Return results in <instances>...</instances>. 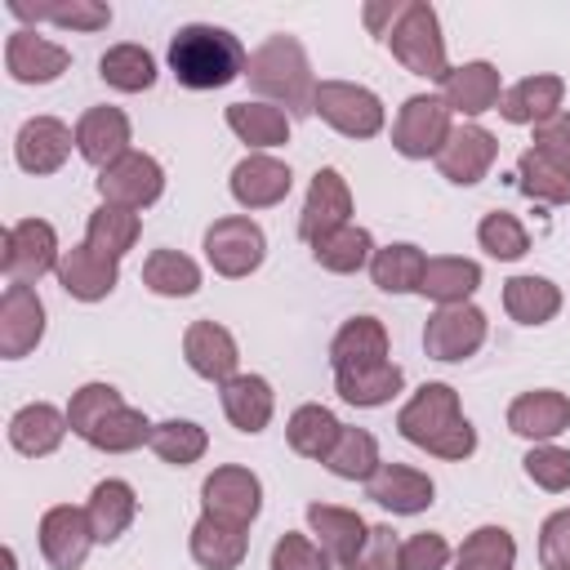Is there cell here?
I'll list each match as a JSON object with an SVG mask.
<instances>
[{
	"mask_svg": "<svg viewBox=\"0 0 570 570\" xmlns=\"http://www.w3.org/2000/svg\"><path fill=\"white\" fill-rule=\"evenodd\" d=\"M67 423L85 445H94L102 454H129L138 445H151V428H156V423H147L142 410L125 405V396L111 383L76 387L67 401Z\"/></svg>",
	"mask_w": 570,
	"mask_h": 570,
	"instance_id": "cell-1",
	"label": "cell"
},
{
	"mask_svg": "<svg viewBox=\"0 0 570 570\" xmlns=\"http://www.w3.org/2000/svg\"><path fill=\"white\" fill-rule=\"evenodd\" d=\"M396 432L436 454V459H468L476 450V428L459 410V392L450 383H423L396 414Z\"/></svg>",
	"mask_w": 570,
	"mask_h": 570,
	"instance_id": "cell-2",
	"label": "cell"
},
{
	"mask_svg": "<svg viewBox=\"0 0 570 570\" xmlns=\"http://www.w3.org/2000/svg\"><path fill=\"white\" fill-rule=\"evenodd\" d=\"M169 71L183 89H223L249 71V53L227 27L187 22L169 40Z\"/></svg>",
	"mask_w": 570,
	"mask_h": 570,
	"instance_id": "cell-3",
	"label": "cell"
},
{
	"mask_svg": "<svg viewBox=\"0 0 570 570\" xmlns=\"http://www.w3.org/2000/svg\"><path fill=\"white\" fill-rule=\"evenodd\" d=\"M249 85L258 94V102L281 107L285 116H312L316 107V76L307 62V49L294 36H267L254 53H249Z\"/></svg>",
	"mask_w": 570,
	"mask_h": 570,
	"instance_id": "cell-4",
	"label": "cell"
},
{
	"mask_svg": "<svg viewBox=\"0 0 570 570\" xmlns=\"http://www.w3.org/2000/svg\"><path fill=\"white\" fill-rule=\"evenodd\" d=\"M387 49H392V58H396L410 76H423V80H436V85L450 76L445 36H441L436 9H432L428 0H405V4H401V18H396L392 31H387Z\"/></svg>",
	"mask_w": 570,
	"mask_h": 570,
	"instance_id": "cell-5",
	"label": "cell"
},
{
	"mask_svg": "<svg viewBox=\"0 0 570 570\" xmlns=\"http://www.w3.org/2000/svg\"><path fill=\"white\" fill-rule=\"evenodd\" d=\"M450 107L445 98L436 94H414L401 102L396 111V125H392V147L405 156V160H428V156H441V147L450 142L454 125H450Z\"/></svg>",
	"mask_w": 570,
	"mask_h": 570,
	"instance_id": "cell-6",
	"label": "cell"
},
{
	"mask_svg": "<svg viewBox=\"0 0 570 570\" xmlns=\"http://www.w3.org/2000/svg\"><path fill=\"white\" fill-rule=\"evenodd\" d=\"M205 258L218 276L227 281H240L249 272H258V263L267 258V236L254 218L245 214H227V218H214L209 232H205Z\"/></svg>",
	"mask_w": 570,
	"mask_h": 570,
	"instance_id": "cell-7",
	"label": "cell"
},
{
	"mask_svg": "<svg viewBox=\"0 0 570 570\" xmlns=\"http://www.w3.org/2000/svg\"><path fill=\"white\" fill-rule=\"evenodd\" d=\"M312 116H321L343 138H374L383 129V102H379V94L365 89V85H352V80H321L316 85Z\"/></svg>",
	"mask_w": 570,
	"mask_h": 570,
	"instance_id": "cell-8",
	"label": "cell"
},
{
	"mask_svg": "<svg viewBox=\"0 0 570 570\" xmlns=\"http://www.w3.org/2000/svg\"><path fill=\"white\" fill-rule=\"evenodd\" d=\"M165 191V169L156 156L147 151H125L116 165L98 169V196L102 205H120V209H147L156 205Z\"/></svg>",
	"mask_w": 570,
	"mask_h": 570,
	"instance_id": "cell-9",
	"label": "cell"
},
{
	"mask_svg": "<svg viewBox=\"0 0 570 570\" xmlns=\"http://www.w3.org/2000/svg\"><path fill=\"white\" fill-rule=\"evenodd\" d=\"M58 232L45 218H22L4 232V276L9 285H36L45 272H58Z\"/></svg>",
	"mask_w": 570,
	"mask_h": 570,
	"instance_id": "cell-10",
	"label": "cell"
},
{
	"mask_svg": "<svg viewBox=\"0 0 570 570\" xmlns=\"http://www.w3.org/2000/svg\"><path fill=\"white\" fill-rule=\"evenodd\" d=\"M490 334V321L481 307L472 303H454V307H436L423 325V352L432 361H468Z\"/></svg>",
	"mask_w": 570,
	"mask_h": 570,
	"instance_id": "cell-11",
	"label": "cell"
},
{
	"mask_svg": "<svg viewBox=\"0 0 570 570\" xmlns=\"http://www.w3.org/2000/svg\"><path fill=\"white\" fill-rule=\"evenodd\" d=\"M200 503H205L209 517L249 530V521H254L258 508H263V485H258V476H254L249 468L223 463V468H214V472L205 476V485H200Z\"/></svg>",
	"mask_w": 570,
	"mask_h": 570,
	"instance_id": "cell-12",
	"label": "cell"
},
{
	"mask_svg": "<svg viewBox=\"0 0 570 570\" xmlns=\"http://www.w3.org/2000/svg\"><path fill=\"white\" fill-rule=\"evenodd\" d=\"M89 548H94V530L85 508L58 503L40 517V557L49 561V570H80Z\"/></svg>",
	"mask_w": 570,
	"mask_h": 570,
	"instance_id": "cell-13",
	"label": "cell"
},
{
	"mask_svg": "<svg viewBox=\"0 0 570 570\" xmlns=\"http://www.w3.org/2000/svg\"><path fill=\"white\" fill-rule=\"evenodd\" d=\"M227 187H232V200L240 209H272V205H281L289 196L294 174H289L285 160H276L267 151H249L245 160H236Z\"/></svg>",
	"mask_w": 570,
	"mask_h": 570,
	"instance_id": "cell-14",
	"label": "cell"
},
{
	"mask_svg": "<svg viewBox=\"0 0 570 570\" xmlns=\"http://www.w3.org/2000/svg\"><path fill=\"white\" fill-rule=\"evenodd\" d=\"M347 214H352V187H347V178L334 165L316 169L312 183H307L303 214H298V236L312 245L316 236H325L334 227H347Z\"/></svg>",
	"mask_w": 570,
	"mask_h": 570,
	"instance_id": "cell-15",
	"label": "cell"
},
{
	"mask_svg": "<svg viewBox=\"0 0 570 570\" xmlns=\"http://www.w3.org/2000/svg\"><path fill=\"white\" fill-rule=\"evenodd\" d=\"M365 499H374L379 508H387L396 517H414L436 503V485L428 472H419L410 463H379V472L365 481Z\"/></svg>",
	"mask_w": 570,
	"mask_h": 570,
	"instance_id": "cell-16",
	"label": "cell"
},
{
	"mask_svg": "<svg viewBox=\"0 0 570 570\" xmlns=\"http://www.w3.org/2000/svg\"><path fill=\"white\" fill-rule=\"evenodd\" d=\"M45 338V303L31 285H9L0 294V356L18 361Z\"/></svg>",
	"mask_w": 570,
	"mask_h": 570,
	"instance_id": "cell-17",
	"label": "cell"
},
{
	"mask_svg": "<svg viewBox=\"0 0 570 570\" xmlns=\"http://www.w3.org/2000/svg\"><path fill=\"white\" fill-rule=\"evenodd\" d=\"M183 356L200 379H209L218 387L227 379H236V365H240V347H236L232 330L218 321H191L183 334Z\"/></svg>",
	"mask_w": 570,
	"mask_h": 570,
	"instance_id": "cell-18",
	"label": "cell"
},
{
	"mask_svg": "<svg viewBox=\"0 0 570 570\" xmlns=\"http://www.w3.org/2000/svg\"><path fill=\"white\" fill-rule=\"evenodd\" d=\"M4 67L18 85H49L71 67V49L36 36L31 27H18L4 45Z\"/></svg>",
	"mask_w": 570,
	"mask_h": 570,
	"instance_id": "cell-19",
	"label": "cell"
},
{
	"mask_svg": "<svg viewBox=\"0 0 570 570\" xmlns=\"http://www.w3.org/2000/svg\"><path fill=\"white\" fill-rule=\"evenodd\" d=\"M71 142H76V134L58 116H31V120H22V129L13 138V156L27 174H58L71 156Z\"/></svg>",
	"mask_w": 570,
	"mask_h": 570,
	"instance_id": "cell-20",
	"label": "cell"
},
{
	"mask_svg": "<svg viewBox=\"0 0 570 570\" xmlns=\"http://www.w3.org/2000/svg\"><path fill=\"white\" fill-rule=\"evenodd\" d=\"M494 156H499V138H494L490 129H481V125H459V129L450 134V142L441 147L436 169H441V178H450V183H459V187H472V183H481V178L490 174Z\"/></svg>",
	"mask_w": 570,
	"mask_h": 570,
	"instance_id": "cell-21",
	"label": "cell"
},
{
	"mask_svg": "<svg viewBox=\"0 0 570 570\" xmlns=\"http://www.w3.org/2000/svg\"><path fill=\"white\" fill-rule=\"evenodd\" d=\"M307 525H312V539L325 548V557L334 566H343V570L356 561V552L370 539L365 517L352 512V508H338V503H312L307 508Z\"/></svg>",
	"mask_w": 570,
	"mask_h": 570,
	"instance_id": "cell-22",
	"label": "cell"
},
{
	"mask_svg": "<svg viewBox=\"0 0 570 570\" xmlns=\"http://www.w3.org/2000/svg\"><path fill=\"white\" fill-rule=\"evenodd\" d=\"M508 428L534 445L561 436L570 428V396L557 392V387H539V392H521L512 405H508Z\"/></svg>",
	"mask_w": 570,
	"mask_h": 570,
	"instance_id": "cell-23",
	"label": "cell"
},
{
	"mask_svg": "<svg viewBox=\"0 0 570 570\" xmlns=\"http://www.w3.org/2000/svg\"><path fill=\"white\" fill-rule=\"evenodd\" d=\"M76 151L89 165H98V169L116 165L129 151V116L120 107H107V102L102 107H89L76 120Z\"/></svg>",
	"mask_w": 570,
	"mask_h": 570,
	"instance_id": "cell-24",
	"label": "cell"
},
{
	"mask_svg": "<svg viewBox=\"0 0 570 570\" xmlns=\"http://www.w3.org/2000/svg\"><path fill=\"white\" fill-rule=\"evenodd\" d=\"M441 98L450 111L459 116H481V111H494L499 98H503V80H499V67L494 62H463V67H450V76L441 80Z\"/></svg>",
	"mask_w": 570,
	"mask_h": 570,
	"instance_id": "cell-25",
	"label": "cell"
},
{
	"mask_svg": "<svg viewBox=\"0 0 570 570\" xmlns=\"http://www.w3.org/2000/svg\"><path fill=\"white\" fill-rule=\"evenodd\" d=\"M561 98H566V80L552 76V71H539V76H525V80L508 85L494 111L512 125H543L561 111Z\"/></svg>",
	"mask_w": 570,
	"mask_h": 570,
	"instance_id": "cell-26",
	"label": "cell"
},
{
	"mask_svg": "<svg viewBox=\"0 0 570 570\" xmlns=\"http://www.w3.org/2000/svg\"><path fill=\"white\" fill-rule=\"evenodd\" d=\"M116 281H120V263H116V258H102V254L89 249V245H71V249H62V258H58V285H62L71 298H80V303L107 298V294L116 289Z\"/></svg>",
	"mask_w": 570,
	"mask_h": 570,
	"instance_id": "cell-27",
	"label": "cell"
},
{
	"mask_svg": "<svg viewBox=\"0 0 570 570\" xmlns=\"http://www.w3.org/2000/svg\"><path fill=\"white\" fill-rule=\"evenodd\" d=\"M67 432H71L67 414H62L58 405H49V401H31V405H22V410L9 419V445H13L18 454H27V459L53 454Z\"/></svg>",
	"mask_w": 570,
	"mask_h": 570,
	"instance_id": "cell-28",
	"label": "cell"
},
{
	"mask_svg": "<svg viewBox=\"0 0 570 570\" xmlns=\"http://www.w3.org/2000/svg\"><path fill=\"white\" fill-rule=\"evenodd\" d=\"M134 512H138V494H134V485H129V481H120V476L98 481V485H94V494H89V503H85V517H89L94 543H116V539L129 530Z\"/></svg>",
	"mask_w": 570,
	"mask_h": 570,
	"instance_id": "cell-29",
	"label": "cell"
},
{
	"mask_svg": "<svg viewBox=\"0 0 570 570\" xmlns=\"http://www.w3.org/2000/svg\"><path fill=\"white\" fill-rule=\"evenodd\" d=\"M272 410H276V396H272V383L263 374H236L223 383V414L236 432H263L272 423Z\"/></svg>",
	"mask_w": 570,
	"mask_h": 570,
	"instance_id": "cell-30",
	"label": "cell"
},
{
	"mask_svg": "<svg viewBox=\"0 0 570 570\" xmlns=\"http://www.w3.org/2000/svg\"><path fill=\"white\" fill-rule=\"evenodd\" d=\"M387 361V330L379 316H352L343 321V330L330 343V365L338 370H361V365H379Z\"/></svg>",
	"mask_w": 570,
	"mask_h": 570,
	"instance_id": "cell-31",
	"label": "cell"
},
{
	"mask_svg": "<svg viewBox=\"0 0 570 570\" xmlns=\"http://www.w3.org/2000/svg\"><path fill=\"white\" fill-rule=\"evenodd\" d=\"M187 548H191V561H196V566H205V570H236V566L245 561L249 539H245V530H240V525H227V521H218V517L200 512V521L191 525Z\"/></svg>",
	"mask_w": 570,
	"mask_h": 570,
	"instance_id": "cell-32",
	"label": "cell"
},
{
	"mask_svg": "<svg viewBox=\"0 0 570 570\" xmlns=\"http://www.w3.org/2000/svg\"><path fill=\"white\" fill-rule=\"evenodd\" d=\"M476 285H481V263L459 258V254H441V258H428L419 294L432 298L436 307H454V303H468L476 294Z\"/></svg>",
	"mask_w": 570,
	"mask_h": 570,
	"instance_id": "cell-33",
	"label": "cell"
},
{
	"mask_svg": "<svg viewBox=\"0 0 570 570\" xmlns=\"http://www.w3.org/2000/svg\"><path fill=\"white\" fill-rule=\"evenodd\" d=\"M401 383H405V374H401L396 361H379V365H361V370H338L334 374V392L356 410L387 405L401 392Z\"/></svg>",
	"mask_w": 570,
	"mask_h": 570,
	"instance_id": "cell-34",
	"label": "cell"
},
{
	"mask_svg": "<svg viewBox=\"0 0 570 570\" xmlns=\"http://www.w3.org/2000/svg\"><path fill=\"white\" fill-rule=\"evenodd\" d=\"M227 129L249 142L254 151H272L289 142V116L272 102H232L227 107Z\"/></svg>",
	"mask_w": 570,
	"mask_h": 570,
	"instance_id": "cell-35",
	"label": "cell"
},
{
	"mask_svg": "<svg viewBox=\"0 0 570 570\" xmlns=\"http://www.w3.org/2000/svg\"><path fill=\"white\" fill-rule=\"evenodd\" d=\"M503 312L517 325H548L561 312V289L548 276H512L503 281Z\"/></svg>",
	"mask_w": 570,
	"mask_h": 570,
	"instance_id": "cell-36",
	"label": "cell"
},
{
	"mask_svg": "<svg viewBox=\"0 0 570 570\" xmlns=\"http://www.w3.org/2000/svg\"><path fill=\"white\" fill-rule=\"evenodd\" d=\"M423 267H428V254L410 240H396V245H383L374 249L370 258V276L383 294H419V281H423Z\"/></svg>",
	"mask_w": 570,
	"mask_h": 570,
	"instance_id": "cell-37",
	"label": "cell"
},
{
	"mask_svg": "<svg viewBox=\"0 0 570 570\" xmlns=\"http://www.w3.org/2000/svg\"><path fill=\"white\" fill-rule=\"evenodd\" d=\"M138 232H142V218L134 209H120V205H98L89 214V227H85V245L98 249L102 258H125L134 245H138Z\"/></svg>",
	"mask_w": 570,
	"mask_h": 570,
	"instance_id": "cell-38",
	"label": "cell"
},
{
	"mask_svg": "<svg viewBox=\"0 0 570 570\" xmlns=\"http://www.w3.org/2000/svg\"><path fill=\"white\" fill-rule=\"evenodd\" d=\"M312 258L325 267V272H338V276H352V272H361V267H370V258H374V236L365 232V227H334V232H325V236H316L312 240Z\"/></svg>",
	"mask_w": 570,
	"mask_h": 570,
	"instance_id": "cell-39",
	"label": "cell"
},
{
	"mask_svg": "<svg viewBox=\"0 0 570 570\" xmlns=\"http://www.w3.org/2000/svg\"><path fill=\"white\" fill-rule=\"evenodd\" d=\"M338 432H343V423H338L334 410H325V405H298V410L289 414V423H285L289 450L303 454V459H321V463H325V454L334 450Z\"/></svg>",
	"mask_w": 570,
	"mask_h": 570,
	"instance_id": "cell-40",
	"label": "cell"
},
{
	"mask_svg": "<svg viewBox=\"0 0 570 570\" xmlns=\"http://www.w3.org/2000/svg\"><path fill=\"white\" fill-rule=\"evenodd\" d=\"M142 285L160 298H191L200 289V267L178 249H151L142 263Z\"/></svg>",
	"mask_w": 570,
	"mask_h": 570,
	"instance_id": "cell-41",
	"label": "cell"
},
{
	"mask_svg": "<svg viewBox=\"0 0 570 570\" xmlns=\"http://www.w3.org/2000/svg\"><path fill=\"white\" fill-rule=\"evenodd\" d=\"M454 570H517V539L503 525H476L454 552Z\"/></svg>",
	"mask_w": 570,
	"mask_h": 570,
	"instance_id": "cell-42",
	"label": "cell"
},
{
	"mask_svg": "<svg viewBox=\"0 0 570 570\" xmlns=\"http://www.w3.org/2000/svg\"><path fill=\"white\" fill-rule=\"evenodd\" d=\"M379 441H374V432H365V428H347L343 423V432H338V441H334V450L325 454V468L334 472V476H343V481H370L374 472H379Z\"/></svg>",
	"mask_w": 570,
	"mask_h": 570,
	"instance_id": "cell-43",
	"label": "cell"
},
{
	"mask_svg": "<svg viewBox=\"0 0 570 570\" xmlns=\"http://www.w3.org/2000/svg\"><path fill=\"white\" fill-rule=\"evenodd\" d=\"M98 76L120 94H142L156 85V58L142 45H111L98 62Z\"/></svg>",
	"mask_w": 570,
	"mask_h": 570,
	"instance_id": "cell-44",
	"label": "cell"
},
{
	"mask_svg": "<svg viewBox=\"0 0 570 570\" xmlns=\"http://www.w3.org/2000/svg\"><path fill=\"white\" fill-rule=\"evenodd\" d=\"M517 187H521L530 200H543V205H570V169L552 165V160L539 156L534 147H525L521 160H517Z\"/></svg>",
	"mask_w": 570,
	"mask_h": 570,
	"instance_id": "cell-45",
	"label": "cell"
},
{
	"mask_svg": "<svg viewBox=\"0 0 570 570\" xmlns=\"http://www.w3.org/2000/svg\"><path fill=\"white\" fill-rule=\"evenodd\" d=\"M205 450H209V436H205V428L191 423V419H165V423L151 428V454H156L160 463H169V468H187V463H196Z\"/></svg>",
	"mask_w": 570,
	"mask_h": 570,
	"instance_id": "cell-46",
	"label": "cell"
},
{
	"mask_svg": "<svg viewBox=\"0 0 570 570\" xmlns=\"http://www.w3.org/2000/svg\"><path fill=\"white\" fill-rule=\"evenodd\" d=\"M13 18H36V22H53V27H71V31H102L111 22V4L102 0H67V4H9Z\"/></svg>",
	"mask_w": 570,
	"mask_h": 570,
	"instance_id": "cell-47",
	"label": "cell"
},
{
	"mask_svg": "<svg viewBox=\"0 0 570 570\" xmlns=\"http://www.w3.org/2000/svg\"><path fill=\"white\" fill-rule=\"evenodd\" d=\"M476 240H481V249H485L490 258H499V263H512V258H521V254L530 249L525 223H521L517 214H508V209H490V214L476 223Z\"/></svg>",
	"mask_w": 570,
	"mask_h": 570,
	"instance_id": "cell-48",
	"label": "cell"
},
{
	"mask_svg": "<svg viewBox=\"0 0 570 570\" xmlns=\"http://www.w3.org/2000/svg\"><path fill=\"white\" fill-rule=\"evenodd\" d=\"M521 463H525V476H530L539 490H548V494L570 490V450L543 441V445H530V454H525Z\"/></svg>",
	"mask_w": 570,
	"mask_h": 570,
	"instance_id": "cell-49",
	"label": "cell"
},
{
	"mask_svg": "<svg viewBox=\"0 0 570 570\" xmlns=\"http://www.w3.org/2000/svg\"><path fill=\"white\" fill-rule=\"evenodd\" d=\"M330 566L334 561L325 557V548L307 534H294V530H285L272 548V570H330Z\"/></svg>",
	"mask_w": 570,
	"mask_h": 570,
	"instance_id": "cell-50",
	"label": "cell"
},
{
	"mask_svg": "<svg viewBox=\"0 0 570 570\" xmlns=\"http://www.w3.org/2000/svg\"><path fill=\"white\" fill-rule=\"evenodd\" d=\"M450 561V543L436 530H419L410 539H401V570H445Z\"/></svg>",
	"mask_w": 570,
	"mask_h": 570,
	"instance_id": "cell-51",
	"label": "cell"
},
{
	"mask_svg": "<svg viewBox=\"0 0 570 570\" xmlns=\"http://www.w3.org/2000/svg\"><path fill=\"white\" fill-rule=\"evenodd\" d=\"M347 570H401V539L392 525H370L365 548L356 552V561Z\"/></svg>",
	"mask_w": 570,
	"mask_h": 570,
	"instance_id": "cell-52",
	"label": "cell"
},
{
	"mask_svg": "<svg viewBox=\"0 0 570 570\" xmlns=\"http://www.w3.org/2000/svg\"><path fill=\"white\" fill-rule=\"evenodd\" d=\"M539 561L543 570H570V508L552 512L539 530Z\"/></svg>",
	"mask_w": 570,
	"mask_h": 570,
	"instance_id": "cell-53",
	"label": "cell"
},
{
	"mask_svg": "<svg viewBox=\"0 0 570 570\" xmlns=\"http://www.w3.org/2000/svg\"><path fill=\"white\" fill-rule=\"evenodd\" d=\"M534 151L548 156L552 165L570 169V111H557L552 120L534 125Z\"/></svg>",
	"mask_w": 570,
	"mask_h": 570,
	"instance_id": "cell-54",
	"label": "cell"
},
{
	"mask_svg": "<svg viewBox=\"0 0 570 570\" xmlns=\"http://www.w3.org/2000/svg\"><path fill=\"white\" fill-rule=\"evenodd\" d=\"M401 4H405V0H374V4H365V27H370L379 40H387L392 22L401 18Z\"/></svg>",
	"mask_w": 570,
	"mask_h": 570,
	"instance_id": "cell-55",
	"label": "cell"
}]
</instances>
